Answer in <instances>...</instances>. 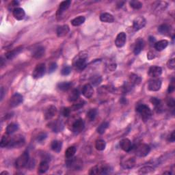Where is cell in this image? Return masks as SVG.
I'll list each match as a JSON object with an SVG mask.
<instances>
[{"label": "cell", "mask_w": 175, "mask_h": 175, "mask_svg": "<svg viewBox=\"0 0 175 175\" xmlns=\"http://www.w3.org/2000/svg\"><path fill=\"white\" fill-rule=\"evenodd\" d=\"M45 71H46V66H45V64L43 63L38 64V65L36 66L35 69L34 70L33 73H32V76L35 79L41 78V77L45 75Z\"/></svg>", "instance_id": "8"}, {"label": "cell", "mask_w": 175, "mask_h": 175, "mask_svg": "<svg viewBox=\"0 0 175 175\" xmlns=\"http://www.w3.org/2000/svg\"><path fill=\"white\" fill-rule=\"evenodd\" d=\"M162 73V68L157 66H153L150 67L148 71L149 76L153 78H157Z\"/></svg>", "instance_id": "15"}, {"label": "cell", "mask_w": 175, "mask_h": 175, "mask_svg": "<svg viewBox=\"0 0 175 175\" xmlns=\"http://www.w3.org/2000/svg\"><path fill=\"white\" fill-rule=\"evenodd\" d=\"M71 114V109L70 108L68 107H64L63 109H62V114L64 117H68V116L70 115Z\"/></svg>", "instance_id": "49"}, {"label": "cell", "mask_w": 175, "mask_h": 175, "mask_svg": "<svg viewBox=\"0 0 175 175\" xmlns=\"http://www.w3.org/2000/svg\"><path fill=\"white\" fill-rule=\"evenodd\" d=\"M136 112L140 114L142 119L144 122L147 121L149 118H151V115H152V112H151L150 108L147 105L144 104L138 105V107H136Z\"/></svg>", "instance_id": "2"}, {"label": "cell", "mask_w": 175, "mask_h": 175, "mask_svg": "<svg viewBox=\"0 0 175 175\" xmlns=\"http://www.w3.org/2000/svg\"><path fill=\"white\" fill-rule=\"evenodd\" d=\"M83 105H84V101H80V102L75 103V104L73 105L72 107H71V109H72L73 110H74V111H75V110L80 109L81 107H83Z\"/></svg>", "instance_id": "47"}, {"label": "cell", "mask_w": 175, "mask_h": 175, "mask_svg": "<svg viewBox=\"0 0 175 175\" xmlns=\"http://www.w3.org/2000/svg\"><path fill=\"white\" fill-rule=\"evenodd\" d=\"M170 31V27L167 24H162L160 26L158 27V32L161 34H163V35H166L169 33Z\"/></svg>", "instance_id": "35"}, {"label": "cell", "mask_w": 175, "mask_h": 175, "mask_svg": "<svg viewBox=\"0 0 175 175\" xmlns=\"http://www.w3.org/2000/svg\"><path fill=\"white\" fill-rule=\"evenodd\" d=\"M9 135H10L6 134V135H4L3 137L1 138V142H0V146H1V148L7 147L8 144H9L10 138H11Z\"/></svg>", "instance_id": "37"}, {"label": "cell", "mask_w": 175, "mask_h": 175, "mask_svg": "<svg viewBox=\"0 0 175 175\" xmlns=\"http://www.w3.org/2000/svg\"><path fill=\"white\" fill-rule=\"evenodd\" d=\"M171 174L172 173L170 172H163V174Z\"/></svg>", "instance_id": "62"}, {"label": "cell", "mask_w": 175, "mask_h": 175, "mask_svg": "<svg viewBox=\"0 0 175 175\" xmlns=\"http://www.w3.org/2000/svg\"><path fill=\"white\" fill-rule=\"evenodd\" d=\"M174 81H172V84H170L169 86V87H168V93H172V92H174Z\"/></svg>", "instance_id": "55"}, {"label": "cell", "mask_w": 175, "mask_h": 175, "mask_svg": "<svg viewBox=\"0 0 175 175\" xmlns=\"http://www.w3.org/2000/svg\"><path fill=\"white\" fill-rule=\"evenodd\" d=\"M127 36L125 32H120L116 36L115 40V44L117 47H122L126 42Z\"/></svg>", "instance_id": "17"}, {"label": "cell", "mask_w": 175, "mask_h": 175, "mask_svg": "<svg viewBox=\"0 0 175 175\" xmlns=\"http://www.w3.org/2000/svg\"><path fill=\"white\" fill-rule=\"evenodd\" d=\"M19 4V1H12L11 2V4H10V8H12V7H14V9L16 8H17V7H16V6H18Z\"/></svg>", "instance_id": "57"}, {"label": "cell", "mask_w": 175, "mask_h": 175, "mask_svg": "<svg viewBox=\"0 0 175 175\" xmlns=\"http://www.w3.org/2000/svg\"><path fill=\"white\" fill-rule=\"evenodd\" d=\"M21 50H22V48H21V47H18V48L14 49L13 50L8 51V52H7L5 54L6 59L12 60V58H14L15 57V56L18 55V54L21 52Z\"/></svg>", "instance_id": "28"}, {"label": "cell", "mask_w": 175, "mask_h": 175, "mask_svg": "<svg viewBox=\"0 0 175 175\" xmlns=\"http://www.w3.org/2000/svg\"><path fill=\"white\" fill-rule=\"evenodd\" d=\"M49 128H50L53 132L58 133L61 132V131L64 129V123L62 121H60L59 120H54V121L50 122L48 125Z\"/></svg>", "instance_id": "9"}, {"label": "cell", "mask_w": 175, "mask_h": 175, "mask_svg": "<svg viewBox=\"0 0 175 175\" xmlns=\"http://www.w3.org/2000/svg\"><path fill=\"white\" fill-rule=\"evenodd\" d=\"M4 92H5V91H4V88H1V100H2V99H3V98H4Z\"/></svg>", "instance_id": "58"}, {"label": "cell", "mask_w": 175, "mask_h": 175, "mask_svg": "<svg viewBox=\"0 0 175 175\" xmlns=\"http://www.w3.org/2000/svg\"><path fill=\"white\" fill-rule=\"evenodd\" d=\"M62 142L59 141V140H54V141L52 142V143H51V149L56 153L60 152V151H61L62 149Z\"/></svg>", "instance_id": "31"}, {"label": "cell", "mask_w": 175, "mask_h": 175, "mask_svg": "<svg viewBox=\"0 0 175 175\" xmlns=\"http://www.w3.org/2000/svg\"><path fill=\"white\" fill-rule=\"evenodd\" d=\"M71 67L69 66H64V67L62 68V70L61 71V73L62 75H68L71 73Z\"/></svg>", "instance_id": "44"}, {"label": "cell", "mask_w": 175, "mask_h": 175, "mask_svg": "<svg viewBox=\"0 0 175 175\" xmlns=\"http://www.w3.org/2000/svg\"><path fill=\"white\" fill-rule=\"evenodd\" d=\"M95 147L98 151H103L106 147V143L103 140H98L95 144Z\"/></svg>", "instance_id": "38"}, {"label": "cell", "mask_w": 175, "mask_h": 175, "mask_svg": "<svg viewBox=\"0 0 175 175\" xmlns=\"http://www.w3.org/2000/svg\"><path fill=\"white\" fill-rule=\"evenodd\" d=\"M58 109L56 107L54 106V105H50L48 107L45 109V118L46 120H50L54 117L57 114Z\"/></svg>", "instance_id": "14"}, {"label": "cell", "mask_w": 175, "mask_h": 175, "mask_svg": "<svg viewBox=\"0 0 175 175\" xmlns=\"http://www.w3.org/2000/svg\"><path fill=\"white\" fill-rule=\"evenodd\" d=\"M112 168L107 164L97 165L90 170L89 174H107L111 172Z\"/></svg>", "instance_id": "3"}, {"label": "cell", "mask_w": 175, "mask_h": 175, "mask_svg": "<svg viewBox=\"0 0 175 175\" xmlns=\"http://www.w3.org/2000/svg\"><path fill=\"white\" fill-rule=\"evenodd\" d=\"M129 81H130V84L132 85H138L141 82V78L138 75L132 73L129 76Z\"/></svg>", "instance_id": "33"}, {"label": "cell", "mask_w": 175, "mask_h": 175, "mask_svg": "<svg viewBox=\"0 0 175 175\" xmlns=\"http://www.w3.org/2000/svg\"><path fill=\"white\" fill-rule=\"evenodd\" d=\"M30 161L29 153L27 151H25L22 155H21L15 161V167L17 169H21L26 167L28 162Z\"/></svg>", "instance_id": "6"}, {"label": "cell", "mask_w": 175, "mask_h": 175, "mask_svg": "<svg viewBox=\"0 0 175 175\" xmlns=\"http://www.w3.org/2000/svg\"><path fill=\"white\" fill-rule=\"evenodd\" d=\"M120 146L125 152H129L132 149V143L129 139L125 138V139L120 140Z\"/></svg>", "instance_id": "19"}, {"label": "cell", "mask_w": 175, "mask_h": 175, "mask_svg": "<svg viewBox=\"0 0 175 175\" xmlns=\"http://www.w3.org/2000/svg\"><path fill=\"white\" fill-rule=\"evenodd\" d=\"M146 24V21L144 17H138L133 20V28L135 31H138V30L142 29L144 27Z\"/></svg>", "instance_id": "10"}, {"label": "cell", "mask_w": 175, "mask_h": 175, "mask_svg": "<svg viewBox=\"0 0 175 175\" xmlns=\"http://www.w3.org/2000/svg\"><path fill=\"white\" fill-rule=\"evenodd\" d=\"M129 4H130L131 7L136 10L140 9L142 7V4L140 1H138V0H133V1L129 2Z\"/></svg>", "instance_id": "42"}, {"label": "cell", "mask_w": 175, "mask_h": 175, "mask_svg": "<svg viewBox=\"0 0 175 175\" xmlns=\"http://www.w3.org/2000/svg\"><path fill=\"white\" fill-rule=\"evenodd\" d=\"M18 129H19L18 125L14 122L10 123V124L8 125V127H6V134H8V135L13 134L14 133H15L17 130H18Z\"/></svg>", "instance_id": "27"}, {"label": "cell", "mask_w": 175, "mask_h": 175, "mask_svg": "<svg viewBox=\"0 0 175 175\" xmlns=\"http://www.w3.org/2000/svg\"><path fill=\"white\" fill-rule=\"evenodd\" d=\"M167 66H168V68H170V69H172V70H173L175 68V60L174 58H172V59H170L167 62Z\"/></svg>", "instance_id": "45"}, {"label": "cell", "mask_w": 175, "mask_h": 175, "mask_svg": "<svg viewBox=\"0 0 175 175\" xmlns=\"http://www.w3.org/2000/svg\"><path fill=\"white\" fill-rule=\"evenodd\" d=\"M12 12H13L14 17L17 19V20L21 21V20H23V19L25 18V12L23 8L17 7L13 10Z\"/></svg>", "instance_id": "20"}, {"label": "cell", "mask_w": 175, "mask_h": 175, "mask_svg": "<svg viewBox=\"0 0 175 175\" xmlns=\"http://www.w3.org/2000/svg\"><path fill=\"white\" fill-rule=\"evenodd\" d=\"M76 151L77 149L75 148V146H70L65 151V157L67 159L73 157L75 155V153H76Z\"/></svg>", "instance_id": "36"}, {"label": "cell", "mask_w": 175, "mask_h": 175, "mask_svg": "<svg viewBox=\"0 0 175 175\" xmlns=\"http://www.w3.org/2000/svg\"><path fill=\"white\" fill-rule=\"evenodd\" d=\"M79 97V92L78 90L73 89L72 91L70 92V94H68V99L70 102H75L78 100Z\"/></svg>", "instance_id": "29"}, {"label": "cell", "mask_w": 175, "mask_h": 175, "mask_svg": "<svg viewBox=\"0 0 175 175\" xmlns=\"http://www.w3.org/2000/svg\"><path fill=\"white\" fill-rule=\"evenodd\" d=\"M25 138L21 135H17L10 138L9 144L7 146L8 148H20L25 144Z\"/></svg>", "instance_id": "5"}, {"label": "cell", "mask_w": 175, "mask_h": 175, "mask_svg": "<svg viewBox=\"0 0 175 175\" xmlns=\"http://www.w3.org/2000/svg\"><path fill=\"white\" fill-rule=\"evenodd\" d=\"M71 4V1L67 0V1H64L60 3L59 9L58 10V15H61L64 12H65L68 8L70 7Z\"/></svg>", "instance_id": "23"}, {"label": "cell", "mask_w": 175, "mask_h": 175, "mask_svg": "<svg viewBox=\"0 0 175 175\" xmlns=\"http://www.w3.org/2000/svg\"><path fill=\"white\" fill-rule=\"evenodd\" d=\"M84 127H85V123H84V120L81 118L77 119L72 125L73 132L75 133V134H78L84 130Z\"/></svg>", "instance_id": "11"}, {"label": "cell", "mask_w": 175, "mask_h": 175, "mask_svg": "<svg viewBox=\"0 0 175 175\" xmlns=\"http://www.w3.org/2000/svg\"><path fill=\"white\" fill-rule=\"evenodd\" d=\"M168 45V41L167 40H159V42L155 43V49L157 51H161L166 49Z\"/></svg>", "instance_id": "25"}, {"label": "cell", "mask_w": 175, "mask_h": 175, "mask_svg": "<svg viewBox=\"0 0 175 175\" xmlns=\"http://www.w3.org/2000/svg\"><path fill=\"white\" fill-rule=\"evenodd\" d=\"M124 4V2H119V4H118V8H121L122 7V4Z\"/></svg>", "instance_id": "60"}, {"label": "cell", "mask_w": 175, "mask_h": 175, "mask_svg": "<svg viewBox=\"0 0 175 175\" xmlns=\"http://www.w3.org/2000/svg\"><path fill=\"white\" fill-rule=\"evenodd\" d=\"M86 18L84 16H79L78 17H76L74 19H73L71 21V24H72L73 26H79V25H81V24L85 22Z\"/></svg>", "instance_id": "34"}, {"label": "cell", "mask_w": 175, "mask_h": 175, "mask_svg": "<svg viewBox=\"0 0 175 175\" xmlns=\"http://www.w3.org/2000/svg\"><path fill=\"white\" fill-rule=\"evenodd\" d=\"M107 68L108 70L111 71H114L115 69L116 68V64L115 62H111L107 65Z\"/></svg>", "instance_id": "52"}, {"label": "cell", "mask_w": 175, "mask_h": 175, "mask_svg": "<svg viewBox=\"0 0 175 175\" xmlns=\"http://www.w3.org/2000/svg\"><path fill=\"white\" fill-rule=\"evenodd\" d=\"M57 68V64L55 63V62H52V63L50 64L49 67V73H53V71H55Z\"/></svg>", "instance_id": "50"}, {"label": "cell", "mask_w": 175, "mask_h": 175, "mask_svg": "<svg viewBox=\"0 0 175 175\" xmlns=\"http://www.w3.org/2000/svg\"><path fill=\"white\" fill-rule=\"evenodd\" d=\"M167 105L170 107H174L175 105V101L173 98H168L167 99Z\"/></svg>", "instance_id": "51"}, {"label": "cell", "mask_w": 175, "mask_h": 175, "mask_svg": "<svg viewBox=\"0 0 175 175\" xmlns=\"http://www.w3.org/2000/svg\"><path fill=\"white\" fill-rule=\"evenodd\" d=\"M49 169V163L47 160H43L40 163L38 168V174H44Z\"/></svg>", "instance_id": "26"}, {"label": "cell", "mask_w": 175, "mask_h": 175, "mask_svg": "<svg viewBox=\"0 0 175 175\" xmlns=\"http://www.w3.org/2000/svg\"><path fill=\"white\" fill-rule=\"evenodd\" d=\"M168 140L170 142H174L175 141V133L174 131H172L171 134L169 135V137L168 138Z\"/></svg>", "instance_id": "54"}, {"label": "cell", "mask_w": 175, "mask_h": 175, "mask_svg": "<svg viewBox=\"0 0 175 175\" xmlns=\"http://www.w3.org/2000/svg\"><path fill=\"white\" fill-rule=\"evenodd\" d=\"M47 133H40L39 135L37 136V138H36V140H37L38 142H41L42 141H44V140L47 138Z\"/></svg>", "instance_id": "46"}, {"label": "cell", "mask_w": 175, "mask_h": 175, "mask_svg": "<svg viewBox=\"0 0 175 175\" xmlns=\"http://www.w3.org/2000/svg\"><path fill=\"white\" fill-rule=\"evenodd\" d=\"M154 172V168L151 166H145L139 170V174H149Z\"/></svg>", "instance_id": "41"}, {"label": "cell", "mask_w": 175, "mask_h": 175, "mask_svg": "<svg viewBox=\"0 0 175 175\" xmlns=\"http://www.w3.org/2000/svg\"><path fill=\"white\" fill-rule=\"evenodd\" d=\"M155 56H156V53H155V51H150L147 53V58L148 60L154 59V58H155Z\"/></svg>", "instance_id": "53"}, {"label": "cell", "mask_w": 175, "mask_h": 175, "mask_svg": "<svg viewBox=\"0 0 175 175\" xmlns=\"http://www.w3.org/2000/svg\"><path fill=\"white\" fill-rule=\"evenodd\" d=\"M151 151V147L148 144H142L138 146L135 150V154L138 157H146V155L149 154Z\"/></svg>", "instance_id": "7"}, {"label": "cell", "mask_w": 175, "mask_h": 175, "mask_svg": "<svg viewBox=\"0 0 175 175\" xmlns=\"http://www.w3.org/2000/svg\"><path fill=\"white\" fill-rule=\"evenodd\" d=\"M90 81H91V84L93 86H97L99 84H101V82L102 81V78H101V76H99V75H95V76L92 77Z\"/></svg>", "instance_id": "43"}, {"label": "cell", "mask_w": 175, "mask_h": 175, "mask_svg": "<svg viewBox=\"0 0 175 175\" xmlns=\"http://www.w3.org/2000/svg\"><path fill=\"white\" fill-rule=\"evenodd\" d=\"M97 115V111L96 109H91L88 112L87 117L90 121H93Z\"/></svg>", "instance_id": "40"}, {"label": "cell", "mask_w": 175, "mask_h": 175, "mask_svg": "<svg viewBox=\"0 0 175 175\" xmlns=\"http://www.w3.org/2000/svg\"><path fill=\"white\" fill-rule=\"evenodd\" d=\"M135 159L133 157H129L126 159H122L121 166L125 169H131L135 166Z\"/></svg>", "instance_id": "18"}, {"label": "cell", "mask_w": 175, "mask_h": 175, "mask_svg": "<svg viewBox=\"0 0 175 175\" xmlns=\"http://www.w3.org/2000/svg\"><path fill=\"white\" fill-rule=\"evenodd\" d=\"M66 166L73 170H80L83 167V161L77 157H71L66 159Z\"/></svg>", "instance_id": "4"}, {"label": "cell", "mask_w": 175, "mask_h": 175, "mask_svg": "<svg viewBox=\"0 0 175 175\" xmlns=\"http://www.w3.org/2000/svg\"><path fill=\"white\" fill-rule=\"evenodd\" d=\"M100 20L105 23H113L114 21V17L112 14L105 12L100 15Z\"/></svg>", "instance_id": "24"}, {"label": "cell", "mask_w": 175, "mask_h": 175, "mask_svg": "<svg viewBox=\"0 0 175 175\" xmlns=\"http://www.w3.org/2000/svg\"><path fill=\"white\" fill-rule=\"evenodd\" d=\"M45 49L44 47H38V48H36L35 50H34L32 55H33V57L34 58L39 59V58H42V56L45 55Z\"/></svg>", "instance_id": "30"}, {"label": "cell", "mask_w": 175, "mask_h": 175, "mask_svg": "<svg viewBox=\"0 0 175 175\" xmlns=\"http://www.w3.org/2000/svg\"><path fill=\"white\" fill-rule=\"evenodd\" d=\"M149 40L151 41V43H153L155 42V38L154 37H152V36H151L150 38H149Z\"/></svg>", "instance_id": "59"}, {"label": "cell", "mask_w": 175, "mask_h": 175, "mask_svg": "<svg viewBox=\"0 0 175 175\" xmlns=\"http://www.w3.org/2000/svg\"><path fill=\"white\" fill-rule=\"evenodd\" d=\"M70 31V28L67 25H64L59 26L57 29V35L58 37H64L66 35H67V34Z\"/></svg>", "instance_id": "21"}, {"label": "cell", "mask_w": 175, "mask_h": 175, "mask_svg": "<svg viewBox=\"0 0 175 175\" xmlns=\"http://www.w3.org/2000/svg\"><path fill=\"white\" fill-rule=\"evenodd\" d=\"M72 86V83L71 82H61L58 84V88L60 90L62 91H67Z\"/></svg>", "instance_id": "32"}, {"label": "cell", "mask_w": 175, "mask_h": 175, "mask_svg": "<svg viewBox=\"0 0 175 175\" xmlns=\"http://www.w3.org/2000/svg\"><path fill=\"white\" fill-rule=\"evenodd\" d=\"M109 127V123L107 122H103L102 124L99 125L98 128H97V132H98L99 134H103L105 132L106 129Z\"/></svg>", "instance_id": "39"}, {"label": "cell", "mask_w": 175, "mask_h": 175, "mask_svg": "<svg viewBox=\"0 0 175 175\" xmlns=\"http://www.w3.org/2000/svg\"><path fill=\"white\" fill-rule=\"evenodd\" d=\"M144 40H142V38H139L137 40H136L134 50H133V52H134L135 55H138V54L141 52L142 49H144Z\"/></svg>", "instance_id": "22"}, {"label": "cell", "mask_w": 175, "mask_h": 175, "mask_svg": "<svg viewBox=\"0 0 175 175\" xmlns=\"http://www.w3.org/2000/svg\"><path fill=\"white\" fill-rule=\"evenodd\" d=\"M82 94L86 98H91L94 94V89L92 85H90L89 84L84 85L83 88H82Z\"/></svg>", "instance_id": "16"}, {"label": "cell", "mask_w": 175, "mask_h": 175, "mask_svg": "<svg viewBox=\"0 0 175 175\" xmlns=\"http://www.w3.org/2000/svg\"><path fill=\"white\" fill-rule=\"evenodd\" d=\"M34 166H35V162H34V160H30L29 161V162H28L27 165V167H28L29 168H34Z\"/></svg>", "instance_id": "56"}, {"label": "cell", "mask_w": 175, "mask_h": 175, "mask_svg": "<svg viewBox=\"0 0 175 175\" xmlns=\"http://www.w3.org/2000/svg\"><path fill=\"white\" fill-rule=\"evenodd\" d=\"M161 87V81L159 79L153 78L148 82V88L151 91H158Z\"/></svg>", "instance_id": "12"}, {"label": "cell", "mask_w": 175, "mask_h": 175, "mask_svg": "<svg viewBox=\"0 0 175 175\" xmlns=\"http://www.w3.org/2000/svg\"><path fill=\"white\" fill-rule=\"evenodd\" d=\"M1 174H8L9 173H8V172H6V171H4V172H1Z\"/></svg>", "instance_id": "61"}, {"label": "cell", "mask_w": 175, "mask_h": 175, "mask_svg": "<svg viewBox=\"0 0 175 175\" xmlns=\"http://www.w3.org/2000/svg\"><path fill=\"white\" fill-rule=\"evenodd\" d=\"M87 53L83 51V52L79 53L73 60V66L75 70L77 71H84L87 66Z\"/></svg>", "instance_id": "1"}, {"label": "cell", "mask_w": 175, "mask_h": 175, "mask_svg": "<svg viewBox=\"0 0 175 175\" xmlns=\"http://www.w3.org/2000/svg\"><path fill=\"white\" fill-rule=\"evenodd\" d=\"M23 101V97L22 95L19 93H15L12 95L10 100V105L12 107H18Z\"/></svg>", "instance_id": "13"}, {"label": "cell", "mask_w": 175, "mask_h": 175, "mask_svg": "<svg viewBox=\"0 0 175 175\" xmlns=\"http://www.w3.org/2000/svg\"><path fill=\"white\" fill-rule=\"evenodd\" d=\"M151 102L155 105V107H157V106H159V105H161L160 100L157 98H155V97H153V98H151Z\"/></svg>", "instance_id": "48"}]
</instances>
